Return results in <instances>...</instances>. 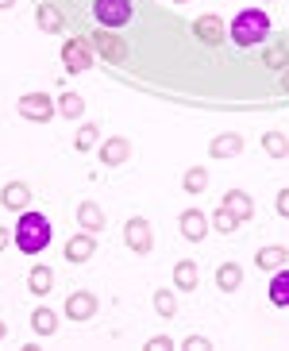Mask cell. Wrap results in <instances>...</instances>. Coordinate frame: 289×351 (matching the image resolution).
I'll use <instances>...</instances> for the list:
<instances>
[{"instance_id": "cell-1", "label": "cell", "mask_w": 289, "mask_h": 351, "mask_svg": "<svg viewBox=\"0 0 289 351\" xmlns=\"http://www.w3.org/2000/svg\"><path fill=\"white\" fill-rule=\"evenodd\" d=\"M51 239H54L51 220L42 217V213H35V208H23L20 220H16V232H12V243L23 255H42V251L51 247Z\"/></svg>"}, {"instance_id": "cell-2", "label": "cell", "mask_w": 289, "mask_h": 351, "mask_svg": "<svg viewBox=\"0 0 289 351\" xmlns=\"http://www.w3.org/2000/svg\"><path fill=\"white\" fill-rule=\"evenodd\" d=\"M227 39L236 43L239 51H251L258 43L270 39V16L262 8H243L236 20L227 23Z\"/></svg>"}, {"instance_id": "cell-3", "label": "cell", "mask_w": 289, "mask_h": 351, "mask_svg": "<svg viewBox=\"0 0 289 351\" xmlns=\"http://www.w3.org/2000/svg\"><path fill=\"white\" fill-rule=\"evenodd\" d=\"M93 16L101 27H127L135 20V4L131 0H93Z\"/></svg>"}, {"instance_id": "cell-4", "label": "cell", "mask_w": 289, "mask_h": 351, "mask_svg": "<svg viewBox=\"0 0 289 351\" xmlns=\"http://www.w3.org/2000/svg\"><path fill=\"white\" fill-rule=\"evenodd\" d=\"M16 108H20V116L32 120V124H47V120H54V112H58V104L47 93H23L20 101H16Z\"/></svg>"}, {"instance_id": "cell-5", "label": "cell", "mask_w": 289, "mask_h": 351, "mask_svg": "<svg viewBox=\"0 0 289 351\" xmlns=\"http://www.w3.org/2000/svg\"><path fill=\"white\" fill-rule=\"evenodd\" d=\"M93 51L101 54L104 62H112V66L127 62V43L120 39V35H116L112 27H101V32L93 35Z\"/></svg>"}, {"instance_id": "cell-6", "label": "cell", "mask_w": 289, "mask_h": 351, "mask_svg": "<svg viewBox=\"0 0 289 351\" xmlns=\"http://www.w3.org/2000/svg\"><path fill=\"white\" fill-rule=\"evenodd\" d=\"M124 243L135 251V255H151V247H155V232H151V224H147L143 217H131L124 224Z\"/></svg>"}, {"instance_id": "cell-7", "label": "cell", "mask_w": 289, "mask_h": 351, "mask_svg": "<svg viewBox=\"0 0 289 351\" xmlns=\"http://www.w3.org/2000/svg\"><path fill=\"white\" fill-rule=\"evenodd\" d=\"M93 62V51H89V39H66L62 43V66L70 73H85Z\"/></svg>"}, {"instance_id": "cell-8", "label": "cell", "mask_w": 289, "mask_h": 351, "mask_svg": "<svg viewBox=\"0 0 289 351\" xmlns=\"http://www.w3.org/2000/svg\"><path fill=\"white\" fill-rule=\"evenodd\" d=\"M97 255V236L93 232H77V236L66 239V263H89V258Z\"/></svg>"}, {"instance_id": "cell-9", "label": "cell", "mask_w": 289, "mask_h": 351, "mask_svg": "<svg viewBox=\"0 0 289 351\" xmlns=\"http://www.w3.org/2000/svg\"><path fill=\"white\" fill-rule=\"evenodd\" d=\"M177 224H181V236L189 239V243H201V239L208 236V228H212V220L201 213V208H186L181 217H177Z\"/></svg>"}, {"instance_id": "cell-10", "label": "cell", "mask_w": 289, "mask_h": 351, "mask_svg": "<svg viewBox=\"0 0 289 351\" xmlns=\"http://www.w3.org/2000/svg\"><path fill=\"white\" fill-rule=\"evenodd\" d=\"M193 35L205 47H220V43L227 39V32H224V20L220 16H197V23H193Z\"/></svg>"}, {"instance_id": "cell-11", "label": "cell", "mask_w": 289, "mask_h": 351, "mask_svg": "<svg viewBox=\"0 0 289 351\" xmlns=\"http://www.w3.org/2000/svg\"><path fill=\"white\" fill-rule=\"evenodd\" d=\"M66 317H70V320L97 317V298L89 293V289H73L70 298H66Z\"/></svg>"}, {"instance_id": "cell-12", "label": "cell", "mask_w": 289, "mask_h": 351, "mask_svg": "<svg viewBox=\"0 0 289 351\" xmlns=\"http://www.w3.org/2000/svg\"><path fill=\"white\" fill-rule=\"evenodd\" d=\"M127 158H131V143H127L124 135H112V139L101 143V162L104 166H124Z\"/></svg>"}, {"instance_id": "cell-13", "label": "cell", "mask_w": 289, "mask_h": 351, "mask_svg": "<svg viewBox=\"0 0 289 351\" xmlns=\"http://www.w3.org/2000/svg\"><path fill=\"white\" fill-rule=\"evenodd\" d=\"M0 205L12 208V213H23V208H32V189L23 186V182H8V186L0 189Z\"/></svg>"}, {"instance_id": "cell-14", "label": "cell", "mask_w": 289, "mask_h": 351, "mask_svg": "<svg viewBox=\"0 0 289 351\" xmlns=\"http://www.w3.org/2000/svg\"><path fill=\"white\" fill-rule=\"evenodd\" d=\"M270 305H278V309H289V267H278L274 274H270Z\"/></svg>"}, {"instance_id": "cell-15", "label": "cell", "mask_w": 289, "mask_h": 351, "mask_svg": "<svg viewBox=\"0 0 289 351\" xmlns=\"http://www.w3.org/2000/svg\"><path fill=\"white\" fill-rule=\"evenodd\" d=\"M77 224H81V232H104V208L97 205V201H81L77 205Z\"/></svg>"}, {"instance_id": "cell-16", "label": "cell", "mask_w": 289, "mask_h": 351, "mask_svg": "<svg viewBox=\"0 0 289 351\" xmlns=\"http://www.w3.org/2000/svg\"><path fill=\"white\" fill-rule=\"evenodd\" d=\"M239 151H243V135H236V132H224L208 143V155L212 158H236Z\"/></svg>"}, {"instance_id": "cell-17", "label": "cell", "mask_w": 289, "mask_h": 351, "mask_svg": "<svg viewBox=\"0 0 289 351\" xmlns=\"http://www.w3.org/2000/svg\"><path fill=\"white\" fill-rule=\"evenodd\" d=\"M174 286L181 289V293H193V289L201 286V270H197L193 258H181L174 267Z\"/></svg>"}, {"instance_id": "cell-18", "label": "cell", "mask_w": 289, "mask_h": 351, "mask_svg": "<svg viewBox=\"0 0 289 351\" xmlns=\"http://www.w3.org/2000/svg\"><path fill=\"white\" fill-rule=\"evenodd\" d=\"M220 205H224L227 213H231V217H239V224H243V220H251V213H255V201H251V197L243 193V189H231V193H227L224 201H220Z\"/></svg>"}, {"instance_id": "cell-19", "label": "cell", "mask_w": 289, "mask_h": 351, "mask_svg": "<svg viewBox=\"0 0 289 351\" xmlns=\"http://www.w3.org/2000/svg\"><path fill=\"white\" fill-rule=\"evenodd\" d=\"M27 289H32L35 298H42V293H51V289H54V270L47 267V263L32 267V270H27Z\"/></svg>"}, {"instance_id": "cell-20", "label": "cell", "mask_w": 289, "mask_h": 351, "mask_svg": "<svg viewBox=\"0 0 289 351\" xmlns=\"http://www.w3.org/2000/svg\"><path fill=\"white\" fill-rule=\"evenodd\" d=\"M255 263H258V270H270V274H274L278 267H286V263H289V251L278 247V243H270V247H262L255 255Z\"/></svg>"}, {"instance_id": "cell-21", "label": "cell", "mask_w": 289, "mask_h": 351, "mask_svg": "<svg viewBox=\"0 0 289 351\" xmlns=\"http://www.w3.org/2000/svg\"><path fill=\"white\" fill-rule=\"evenodd\" d=\"M262 151H266L274 162L289 158V135L286 132H262Z\"/></svg>"}, {"instance_id": "cell-22", "label": "cell", "mask_w": 289, "mask_h": 351, "mask_svg": "<svg viewBox=\"0 0 289 351\" xmlns=\"http://www.w3.org/2000/svg\"><path fill=\"white\" fill-rule=\"evenodd\" d=\"M239 282H243V267H239V263H220L216 267V286L224 289V293H236Z\"/></svg>"}, {"instance_id": "cell-23", "label": "cell", "mask_w": 289, "mask_h": 351, "mask_svg": "<svg viewBox=\"0 0 289 351\" xmlns=\"http://www.w3.org/2000/svg\"><path fill=\"white\" fill-rule=\"evenodd\" d=\"M262 66H266V70H286L289 66V43H270L266 51H262Z\"/></svg>"}, {"instance_id": "cell-24", "label": "cell", "mask_w": 289, "mask_h": 351, "mask_svg": "<svg viewBox=\"0 0 289 351\" xmlns=\"http://www.w3.org/2000/svg\"><path fill=\"white\" fill-rule=\"evenodd\" d=\"M35 23H39L42 32H62L66 27V20H62V12L58 8H51V4H39V8H35Z\"/></svg>"}, {"instance_id": "cell-25", "label": "cell", "mask_w": 289, "mask_h": 351, "mask_svg": "<svg viewBox=\"0 0 289 351\" xmlns=\"http://www.w3.org/2000/svg\"><path fill=\"white\" fill-rule=\"evenodd\" d=\"M181 189H186V193H205L208 189V170L205 166H193V170H186V174H181Z\"/></svg>"}, {"instance_id": "cell-26", "label": "cell", "mask_w": 289, "mask_h": 351, "mask_svg": "<svg viewBox=\"0 0 289 351\" xmlns=\"http://www.w3.org/2000/svg\"><path fill=\"white\" fill-rule=\"evenodd\" d=\"M32 328L39 332V336H54V332H58V317H54V313L42 305V309L32 313Z\"/></svg>"}, {"instance_id": "cell-27", "label": "cell", "mask_w": 289, "mask_h": 351, "mask_svg": "<svg viewBox=\"0 0 289 351\" xmlns=\"http://www.w3.org/2000/svg\"><path fill=\"white\" fill-rule=\"evenodd\" d=\"M97 139H101V128H97V124H81V128H77V139H73V151H77V155L93 151Z\"/></svg>"}, {"instance_id": "cell-28", "label": "cell", "mask_w": 289, "mask_h": 351, "mask_svg": "<svg viewBox=\"0 0 289 351\" xmlns=\"http://www.w3.org/2000/svg\"><path fill=\"white\" fill-rule=\"evenodd\" d=\"M58 112H62L66 120H77V116H85V101L77 93H62L58 97Z\"/></svg>"}, {"instance_id": "cell-29", "label": "cell", "mask_w": 289, "mask_h": 351, "mask_svg": "<svg viewBox=\"0 0 289 351\" xmlns=\"http://www.w3.org/2000/svg\"><path fill=\"white\" fill-rule=\"evenodd\" d=\"M212 228H216V232H224V236H231V232L239 228V217H231V213L220 205L216 213H212Z\"/></svg>"}, {"instance_id": "cell-30", "label": "cell", "mask_w": 289, "mask_h": 351, "mask_svg": "<svg viewBox=\"0 0 289 351\" xmlns=\"http://www.w3.org/2000/svg\"><path fill=\"white\" fill-rule=\"evenodd\" d=\"M155 309H158V317H177V298L170 293V289H158L155 293Z\"/></svg>"}, {"instance_id": "cell-31", "label": "cell", "mask_w": 289, "mask_h": 351, "mask_svg": "<svg viewBox=\"0 0 289 351\" xmlns=\"http://www.w3.org/2000/svg\"><path fill=\"white\" fill-rule=\"evenodd\" d=\"M170 348H174L170 336H151V340H147V351H170Z\"/></svg>"}, {"instance_id": "cell-32", "label": "cell", "mask_w": 289, "mask_h": 351, "mask_svg": "<svg viewBox=\"0 0 289 351\" xmlns=\"http://www.w3.org/2000/svg\"><path fill=\"white\" fill-rule=\"evenodd\" d=\"M274 208H278V217L289 220V189H281V193L274 197Z\"/></svg>"}, {"instance_id": "cell-33", "label": "cell", "mask_w": 289, "mask_h": 351, "mask_svg": "<svg viewBox=\"0 0 289 351\" xmlns=\"http://www.w3.org/2000/svg\"><path fill=\"white\" fill-rule=\"evenodd\" d=\"M186 348H189V351H208L212 343H208L205 336H189V340H186Z\"/></svg>"}, {"instance_id": "cell-34", "label": "cell", "mask_w": 289, "mask_h": 351, "mask_svg": "<svg viewBox=\"0 0 289 351\" xmlns=\"http://www.w3.org/2000/svg\"><path fill=\"white\" fill-rule=\"evenodd\" d=\"M8 243H12V232H8V228H0V251L8 247Z\"/></svg>"}, {"instance_id": "cell-35", "label": "cell", "mask_w": 289, "mask_h": 351, "mask_svg": "<svg viewBox=\"0 0 289 351\" xmlns=\"http://www.w3.org/2000/svg\"><path fill=\"white\" fill-rule=\"evenodd\" d=\"M278 85H281V89H286V93H289V66H286V70H281V77H278Z\"/></svg>"}, {"instance_id": "cell-36", "label": "cell", "mask_w": 289, "mask_h": 351, "mask_svg": "<svg viewBox=\"0 0 289 351\" xmlns=\"http://www.w3.org/2000/svg\"><path fill=\"white\" fill-rule=\"evenodd\" d=\"M0 8H16V0H0Z\"/></svg>"}, {"instance_id": "cell-37", "label": "cell", "mask_w": 289, "mask_h": 351, "mask_svg": "<svg viewBox=\"0 0 289 351\" xmlns=\"http://www.w3.org/2000/svg\"><path fill=\"white\" fill-rule=\"evenodd\" d=\"M4 332H8V328H4V324H0V340H4Z\"/></svg>"}, {"instance_id": "cell-38", "label": "cell", "mask_w": 289, "mask_h": 351, "mask_svg": "<svg viewBox=\"0 0 289 351\" xmlns=\"http://www.w3.org/2000/svg\"><path fill=\"white\" fill-rule=\"evenodd\" d=\"M174 4H189V0H174Z\"/></svg>"}]
</instances>
